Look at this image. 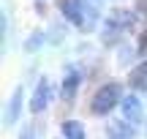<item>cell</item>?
Returning <instances> with one entry per match:
<instances>
[{
    "label": "cell",
    "mask_w": 147,
    "mask_h": 139,
    "mask_svg": "<svg viewBox=\"0 0 147 139\" xmlns=\"http://www.w3.org/2000/svg\"><path fill=\"white\" fill-rule=\"evenodd\" d=\"M49 96H52V87H49V79L47 76H41V82L36 85V93H33L30 98V112H44V109L49 107Z\"/></svg>",
    "instance_id": "obj_4"
},
{
    "label": "cell",
    "mask_w": 147,
    "mask_h": 139,
    "mask_svg": "<svg viewBox=\"0 0 147 139\" xmlns=\"http://www.w3.org/2000/svg\"><path fill=\"white\" fill-rule=\"evenodd\" d=\"M57 8H60V14H63L71 25L84 27V16H82L84 5H82V0H57Z\"/></svg>",
    "instance_id": "obj_2"
},
{
    "label": "cell",
    "mask_w": 147,
    "mask_h": 139,
    "mask_svg": "<svg viewBox=\"0 0 147 139\" xmlns=\"http://www.w3.org/2000/svg\"><path fill=\"white\" fill-rule=\"evenodd\" d=\"M120 109H123V120H125V123H131V126H139V123H142L144 109H142V101H139L136 96H125V98H123V104H120Z\"/></svg>",
    "instance_id": "obj_3"
},
{
    "label": "cell",
    "mask_w": 147,
    "mask_h": 139,
    "mask_svg": "<svg viewBox=\"0 0 147 139\" xmlns=\"http://www.w3.org/2000/svg\"><path fill=\"white\" fill-rule=\"evenodd\" d=\"M128 82H131L134 90H147V60H144V63H139L136 68L128 74Z\"/></svg>",
    "instance_id": "obj_7"
},
{
    "label": "cell",
    "mask_w": 147,
    "mask_h": 139,
    "mask_svg": "<svg viewBox=\"0 0 147 139\" xmlns=\"http://www.w3.org/2000/svg\"><path fill=\"white\" fill-rule=\"evenodd\" d=\"M106 134H109V139H131L134 136V126L131 123H112L109 128H106Z\"/></svg>",
    "instance_id": "obj_9"
},
{
    "label": "cell",
    "mask_w": 147,
    "mask_h": 139,
    "mask_svg": "<svg viewBox=\"0 0 147 139\" xmlns=\"http://www.w3.org/2000/svg\"><path fill=\"white\" fill-rule=\"evenodd\" d=\"M76 87H79V76L74 74V71H71V74H68V76L63 79V87H60V96H63V101H65V104H74V96H76Z\"/></svg>",
    "instance_id": "obj_8"
},
{
    "label": "cell",
    "mask_w": 147,
    "mask_h": 139,
    "mask_svg": "<svg viewBox=\"0 0 147 139\" xmlns=\"http://www.w3.org/2000/svg\"><path fill=\"white\" fill-rule=\"evenodd\" d=\"M123 98H125L123 96V87L117 85V82H109V85L95 90L93 101H90V112L93 115H109L117 104H123Z\"/></svg>",
    "instance_id": "obj_1"
},
{
    "label": "cell",
    "mask_w": 147,
    "mask_h": 139,
    "mask_svg": "<svg viewBox=\"0 0 147 139\" xmlns=\"http://www.w3.org/2000/svg\"><path fill=\"white\" fill-rule=\"evenodd\" d=\"M19 139H36V134H33V128H25V131L19 134Z\"/></svg>",
    "instance_id": "obj_10"
},
{
    "label": "cell",
    "mask_w": 147,
    "mask_h": 139,
    "mask_svg": "<svg viewBox=\"0 0 147 139\" xmlns=\"http://www.w3.org/2000/svg\"><path fill=\"white\" fill-rule=\"evenodd\" d=\"M22 101H25L22 87H16L14 96H11V101H8V107H5V126H14L16 120H19V115H22Z\"/></svg>",
    "instance_id": "obj_5"
},
{
    "label": "cell",
    "mask_w": 147,
    "mask_h": 139,
    "mask_svg": "<svg viewBox=\"0 0 147 139\" xmlns=\"http://www.w3.org/2000/svg\"><path fill=\"white\" fill-rule=\"evenodd\" d=\"M60 134H63V139H87L84 123H79V120H63L60 123Z\"/></svg>",
    "instance_id": "obj_6"
}]
</instances>
